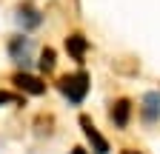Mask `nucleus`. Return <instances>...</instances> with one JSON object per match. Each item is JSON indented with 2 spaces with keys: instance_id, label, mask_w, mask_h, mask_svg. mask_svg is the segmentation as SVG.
Returning <instances> with one entry per match:
<instances>
[{
  "instance_id": "1",
  "label": "nucleus",
  "mask_w": 160,
  "mask_h": 154,
  "mask_svg": "<svg viewBox=\"0 0 160 154\" xmlns=\"http://www.w3.org/2000/svg\"><path fill=\"white\" fill-rule=\"evenodd\" d=\"M60 89H63V94H66L72 103H83L86 91H89V74H86V71L66 74L63 80H60Z\"/></svg>"
},
{
  "instance_id": "2",
  "label": "nucleus",
  "mask_w": 160,
  "mask_h": 154,
  "mask_svg": "<svg viewBox=\"0 0 160 154\" xmlns=\"http://www.w3.org/2000/svg\"><path fill=\"white\" fill-rule=\"evenodd\" d=\"M80 126H83V134L89 137V143H92L94 154H109V143L100 137V131L92 126V120H89V117H80Z\"/></svg>"
},
{
  "instance_id": "3",
  "label": "nucleus",
  "mask_w": 160,
  "mask_h": 154,
  "mask_svg": "<svg viewBox=\"0 0 160 154\" xmlns=\"http://www.w3.org/2000/svg\"><path fill=\"white\" fill-rule=\"evenodd\" d=\"M14 86H17L20 91H29V94H43V91H46V86L40 83L37 77L26 74V71H17V74H14Z\"/></svg>"
},
{
  "instance_id": "4",
  "label": "nucleus",
  "mask_w": 160,
  "mask_h": 154,
  "mask_svg": "<svg viewBox=\"0 0 160 154\" xmlns=\"http://www.w3.org/2000/svg\"><path fill=\"white\" fill-rule=\"evenodd\" d=\"M143 117L149 123L160 120V91H146L143 94Z\"/></svg>"
},
{
  "instance_id": "5",
  "label": "nucleus",
  "mask_w": 160,
  "mask_h": 154,
  "mask_svg": "<svg viewBox=\"0 0 160 154\" xmlns=\"http://www.w3.org/2000/svg\"><path fill=\"white\" fill-rule=\"evenodd\" d=\"M9 51H12V57L17 63H29V57H32V40L29 37H14L12 40V46H9Z\"/></svg>"
},
{
  "instance_id": "6",
  "label": "nucleus",
  "mask_w": 160,
  "mask_h": 154,
  "mask_svg": "<svg viewBox=\"0 0 160 154\" xmlns=\"http://www.w3.org/2000/svg\"><path fill=\"white\" fill-rule=\"evenodd\" d=\"M66 49H69L72 57H77V60H80V57L86 54L89 43H86V37H83V34H69V37H66Z\"/></svg>"
},
{
  "instance_id": "7",
  "label": "nucleus",
  "mask_w": 160,
  "mask_h": 154,
  "mask_svg": "<svg viewBox=\"0 0 160 154\" xmlns=\"http://www.w3.org/2000/svg\"><path fill=\"white\" fill-rule=\"evenodd\" d=\"M129 111H132V106H129V100H117L114 103V108H112V120L123 128L126 123H129Z\"/></svg>"
},
{
  "instance_id": "8",
  "label": "nucleus",
  "mask_w": 160,
  "mask_h": 154,
  "mask_svg": "<svg viewBox=\"0 0 160 154\" xmlns=\"http://www.w3.org/2000/svg\"><path fill=\"white\" fill-rule=\"evenodd\" d=\"M17 23L23 26V29H34V26L40 23V14H37L32 6H26V9H17Z\"/></svg>"
},
{
  "instance_id": "9",
  "label": "nucleus",
  "mask_w": 160,
  "mask_h": 154,
  "mask_svg": "<svg viewBox=\"0 0 160 154\" xmlns=\"http://www.w3.org/2000/svg\"><path fill=\"white\" fill-rule=\"evenodd\" d=\"M43 71H52L54 69V49H43V54H40V63H37Z\"/></svg>"
},
{
  "instance_id": "10",
  "label": "nucleus",
  "mask_w": 160,
  "mask_h": 154,
  "mask_svg": "<svg viewBox=\"0 0 160 154\" xmlns=\"http://www.w3.org/2000/svg\"><path fill=\"white\" fill-rule=\"evenodd\" d=\"M0 103H14V97H12L9 91H0Z\"/></svg>"
}]
</instances>
